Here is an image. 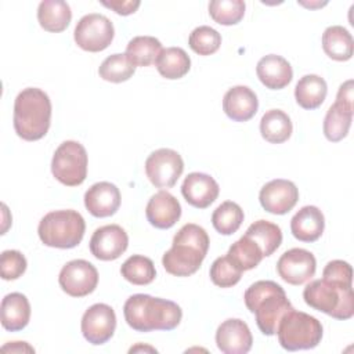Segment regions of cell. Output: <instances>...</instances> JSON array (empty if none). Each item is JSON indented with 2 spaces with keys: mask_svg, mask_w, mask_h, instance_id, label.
I'll use <instances>...</instances> for the list:
<instances>
[{
  "mask_svg": "<svg viewBox=\"0 0 354 354\" xmlns=\"http://www.w3.org/2000/svg\"><path fill=\"white\" fill-rule=\"evenodd\" d=\"M292 120L281 109L267 111L260 120L261 137L271 144H282L292 136Z\"/></svg>",
  "mask_w": 354,
  "mask_h": 354,
  "instance_id": "83f0119b",
  "label": "cell"
},
{
  "mask_svg": "<svg viewBox=\"0 0 354 354\" xmlns=\"http://www.w3.org/2000/svg\"><path fill=\"white\" fill-rule=\"evenodd\" d=\"M307 306L335 319H350L354 315L353 286H342L328 279H314L303 290Z\"/></svg>",
  "mask_w": 354,
  "mask_h": 354,
  "instance_id": "5b68a950",
  "label": "cell"
},
{
  "mask_svg": "<svg viewBox=\"0 0 354 354\" xmlns=\"http://www.w3.org/2000/svg\"><path fill=\"white\" fill-rule=\"evenodd\" d=\"M84 206L94 217H109L120 206V191L109 181L95 183L84 194Z\"/></svg>",
  "mask_w": 354,
  "mask_h": 354,
  "instance_id": "ac0fdd59",
  "label": "cell"
},
{
  "mask_svg": "<svg viewBox=\"0 0 354 354\" xmlns=\"http://www.w3.org/2000/svg\"><path fill=\"white\" fill-rule=\"evenodd\" d=\"M220 187L217 181L206 174L194 171L189 173L181 185V194L184 199L196 209L209 207L218 196Z\"/></svg>",
  "mask_w": 354,
  "mask_h": 354,
  "instance_id": "e0dca14e",
  "label": "cell"
},
{
  "mask_svg": "<svg viewBox=\"0 0 354 354\" xmlns=\"http://www.w3.org/2000/svg\"><path fill=\"white\" fill-rule=\"evenodd\" d=\"M188 44L191 50L199 55H212L221 46V35L216 29L202 25L191 32Z\"/></svg>",
  "mask_w": 354,
  "mask_h": 354,
  "instance_id": "8d00e7d4",
  "label": "cell"
},
{
  "mask_svg": "<svg viewBox=\"0 0 354 354\" xmlns=\"http://www.w3.org/2000/svg\"><path fill=\"white\" fill-rule=\"evenodd\" d=\"M101 4L105 6L106 8L113 10L119 15H130L137 11L141 3L138 0H126V1L124 0H111V1L102 0Z\"/></svg>",
  "mask_w": 354,
  "mask_h": 354,
  "instance_id": "60d3db41",
  "label": "cell"
},
{
  "mask_svg": "<svg viewBox=\"0 0 354 354\" xmlns=\"http://www.w3.org/2000/svg\"><path fill=\"white\" fill-rule=\"evenodd\" d=\"M26 259L19 250H4L0 256V275L4 281H12L22 277L26 271Z\"/></svg>",
  "mask_w": 354,
  "mask_h": 354,
  "instance_id": "f35d334b",
  "label": "cell"
},
{
  "mask_svg": "<svg viewBox=\"0 0 354 354\" xmlns=\"http://www.w3.org/2000/svg\"><path fill=\"white\" fill-rule=\"evenodd\" d=\"M227 256L242 271L257 267L264 257L260 246L246 235H243L230 246Z\"/></svg>",
  "mask_w": 354,
  "mask_h": 354,
  "instance_id": "1f68e13d",
  "label": "cell"
},
{
  "mask_svg": "<svg viewBox=\"0 0 354 354\" xmlns=\"http://www.w3.org/2000/svg\"><path fill=\"white\" fill-rule=\"evenodd\" d=\"M115 36L113 24L102 14L91 12L79 19L75 26V43L84 51L98 53L109 47Z\"/></svg>",
  "mask_w": 354,
  "mask_h": 354,
  "instance_id": "9c48e42d",
  "label": "cell"
},
{
  "mask_svg": "<svg viewBox=\"0 0 354 354\" xmlns=\"http://www.w3.org/2000/svg\"><path fill=\"white\" fill-rule=\"evenodd\" d=\"M145 216L151 225L159 230L171 228L181 217V205L170 192L160 189L147 203Z\"/></svg>",
  "mask_w": 354,
  "mask_h": 354,
  "instance_id": "d6986e66",
  "label": "cell"
},
{
  "mask_svg": "<svg viewBox=\"0 0 354 354\" xmlns=\"http://www.w3.org/2000/svg\"><path fill=\"white\" fill-rule=\"evenodd\" d=\"M58 283L66 295L84 297L95 290L98 285V271L87 260H71L61 268Z\"/></svg>",
  "mask_w": 354,
  "mask_h": 354,
  "instance_id": "8fae6325",
  "label": "cell"
},
{
  "mask_svg": "<svg viewBox=\"0 0 354 354\" xmlns=\"http://www.w3.org/2000/svg\"><path fill=\"white\" fill-rule=\"evenodd\" d=\"M136 72V66L126 54H112L106 57L98 68L101 79L111 83H122L129 80Z\"/></svg>",
  "mask_w": 354,
  "mask_h": 354,
  "instance_id": "e575fe53",
  "label": "cell"
},
{
  "mask_svg": "<svg viewBox=\"0 0 354 354\" xmlns=\"http://www.w3.org/2000/svg\"><path fill=\"white\" fill-rule=\"evenodd\" d=\"M184 171L181 155L170 148L153 151L145 160V174L156 188H171Z\"/></svg>",
  "mask_w": 354,
  "mask_h": 354,
  "instance_id": "30bf717a",
  "label": "cell"
},
{
  "mask_svg": "<svg viewBox=\"0 0 354 354\" xmlns=\"http://www.w3.org/2000/svg\"><path fill=\"white\" fill-rule=\"evenodd\" d=\"M245 218L242 207L232 202L225 201L216 207L212 214V224L214 230L221 235H232L238 231Z\"/></svg>",
  "mask_w": 354,
  "mask_h": 354,
  "instance_id": "d6a6232c",
  "label": "cell"
},
{
  "mask_svg": "<svg viewBox=\"0 0 354 354\" xmlns=\"http://www.w3.org/2000/svg\"><path fill=\"white\" fill-rule=\"evenodd\" d=\"M123 315L127 325L137 332L173 330L181 322L183 311L171 300L137 293L126 300Z\"/></svg>",
  "mask_w": 354,
  "mask_h": 354,
  "instance_id": "6da1fadb",
  "label": "cell"
},
{
  "mask_svg": "<svg viewBox=\"0 0 354 354\" xmlns=\"http://www.w3.org/2000/svg\"><path fill=\"white\" fill-rule=\"evenodd\" d=\"M242 270L238 268L230 259L228 256H221L217 257L212 266H210V279L212 282L218 286V288H231L236 285L241 281L242 277Z\"/></svg>",
  "mask_w": 354,
  "mask_h": 354,
  "instance_id": "74e56055",
  "label": "cell"
},
{
  "mask_svg": "<svg viewBox=\"0 0 354 354\" xmlns=\"http://www.w3.org/2000/svg\"><path fill=\"white\" fill-rule=\"evenodd\" d=\"M353 100H354V95H353V80L348 79L343 84H340L339 90H337V94H336V102L344 104L347 106H353Z\"/></svg>",
  "mask_w": 354,
  "mask_h": 354,
  "instance_id": "b9f144b4",
  "label": "cell"
},
{
  "mask_svg": "<svg viewBox=\"0 0 354 354\" xmlns=\"http://www.w3.org/2000/svg\"><path fill=\"white\" fill-rule=\"evenodd\" d=\"M91 254L102 261L119 259L129 246L127 232L118 224H108L97 228L90 238Z\"/></svg>",
  "mask_w": 354,
  "mask_h": 354,
  "instance_id": "5bb4252c",
  "label": "cell"
},
{
  "mask_svg": "<svg viewBox=\"0 0 354 354\" xmlns=\"http://www.w3.org/2000/svg\"><path fill=\"white\" fill-rule=\"evenodd\" d=\"M322 278L348 288L353 286V268L347 261L332 260L325 266L322 271Z\"/></svg>",
  "mask_w": 354,
  "mask_h": 354,
  "instance_id": "ab89813d",
  "label": "cell"
},
{
  "mask_svg": "<svg viewBox=\"0 0 354 354\" xmlns=\"http://www.w3.org/2000/svg\"><path fill=\"white\" fill-rule=\"evenodd\" d=\"M216 344L224 354H246L253 344L252 332L245 321L228 318L216 330Z\"/></svg>",
  "mask_w": 354,
  "mask_h": 354,
  "instance_id": "2e32d148",
  "label": "cell"
},
{
  "mask_svg": "<svg viewBox=\"0 0 354 354\" xmlns=\"http://www.w3.org/2000/svg\"><path fill=\"white\" fill-rule=\"evenodd\" d=\"M14 130L25 141L43 138L51 124V101L37 87L24 88L14 102Z\"/></svg>",
  "mask_w": 354,
  "mask_h": 354,
  "instance_id": "277c9868",
  "label": "cell"
},
{
  "mask_svg": "<svg viewBox=\"0 0 354 354\" xmlns=\"http://www.w3.org/2000/svg\"><path fill=\"white\" fill-rule=\"evenodd\" d=\"M162 43L153 36H136L126 47V55L134 66H149L155 64L162 51Z\"/></svg>",
  "mask_w": 354,
  "mask_h": 354,
  "instance_id": "f546056e",
  "label": "cell"
},
{
  "mask_svg": "<svg viewBox=\"0 0 354 354\" xmlns=\"http://www.w3.org/2000/svg\"><path fill=\"white\" fill-rule=\"evenodd\" d=\"M1 351H11V353H35V348L30 347L26 342H12L1 347Z\"/></svg>",
  "mask_w": 354,
  "mask_h": 354,
  "instance_id": "7bdbcfd3",
  "label": "cell"
},
{
  "mask_svg": "<svg viewBox=\"0 0 354 354\" xmlns=\"http://www.w3.org/2000/svg\"><path fill=\"white\" fill-rule=\"evenodd\" d=\"M72 11L66 1L44 0L37 7V21L40 26L51 33H59L68 28Z\"/></svg>",
  "mask_w": 354,
  "mask_h": 354,
  "instance_id": "cb8c5ba5",
  "label": "cell"
},
{
  "mask_svg": "<svg viewBox=\"0 0 354 354\" xmlns=\"http://www.w3.org/2000/svg\"><path fill=\"white\" fill-rule=\"evenodd\" d=\"M259 80L270 90H281L286 87L293 77L290 64L281 55L268 54L259 59L256 66Z\"/></svg>",
  "mask_w": 354,
  "mask_h": 354,
  "instance_id": "44dd1931",
  "label": "cell"
},
{
  "mask_svg": "<svg viewBox=\"0 0 354 354\" xmlns=\"http://www.w3.org/2000/svg\"><path fill=\"white\" fill-rule=\"evenodd\" d=\"M1 326L10 332L22 330L30 319V304L25 295L19 292L8 293L0 306Z\"/></svg>",
  "mask_w": 354,
  "mask_h": 354,
  "instance_id": "603a6c76",
  "label": "cell"
},
{
  "mask_svg": "<svg viewBox=\"0 0 354 354\" xmlns=\"http://www.w3.org/2000/svg\"><path fill=\"white\" fill-rule=\"evenodd\" d=\"M259 108L256 93L248 86L231 87L223 98V111L234 122H248Z\"/></svg>",
  "mask_w": 354,
  "mask_h": 354,
  "instance_id": "ffe728a7",
  "label": "cell"
},
{
  "mask_svg": "<svg viewBox=\"0 0 354 354\" xmlns=\"http://www.w3.org/2000/svg\"><path fill=\"white\" fill-rule=\"evenodd\" d=\"M209 235L198 224H184L173 238L171 248L163 254V268L176 277L195 274L209 250Z\"/></svg>",
  "mask_w": 354,
  "mask_h": 354,
  "instance_id": "7a4b0ae2",
  "label": "cell"
},
{
  "mask_svg": "<svg viewBox=\"0 0 354 354\" xmlns=\"http://www.w3.org/2000/svg\"><path fill=\"white\" fill-rule=\"evenodd\" d=\"M138 350H148V351H156L155 348H152V347H142V346H136V347H131L130 348V353H133V351H138Z\"/></svg>",
  "mask_w": 354,
  "mask_h": 354,
  "instance_id": "ee69618b",
  "label": "cell"
},
{
  "mask_svg": "<svg viewBox=\"0 0 354 354\" xmlns=\"http://www.w3.org/2000/svg\"><path fill=\"white\" fill-rule=\"evenodd\" d=\"M87 163L86 148L77 141L68 140L55 149L51 160V173L61 184L76 187L86 180Z\"/></svg>",
  "mask_w": 354,
  "mask_h": 354,
  "instance_id": "ba28073f",
  "label": "cell"
},
{
  "mask_svg": "<svg viewBox=\"0 0 354 354\" xmlns=\"http://www.w3.org/2000/svg\"><path fill=\"white\" fill-rule=\"evenodd\" d=\"M277 335L281 347L288 351L310 350L321 343L324 328L315 317L292 308L282 317Z\"/></svg>",
  "mask_w": 354,
  "mask_h": 354,
  "instance_id": "52a82bcc",
  "label": "cell"
},
{
  "mask_svg": "<svg viewBox=\"0 0 354 354\" xmlns=\"http://www.w3.org/2000/svg\"><path fill=\"white\" fill-rule=\"evenodd\" d=\"M84 231L86 223L83 216L72 209L47 213L37 227L40 241L46 246L58 249L77 246L84 236Z\"/></svg>",
  "mask_w": 354,
  "mask_h": 354,
  "instance_id": "8992f818",
  "label": "cell"
},
{
  "mask_svg": "<svg viewBox=\"0 0 354 354\" xmlns=\"http://www.w3.org/2000/svg\"><path fill=\"white\" fill-rule=\"evenodd\" d=\"M317 270L314 254L301 248H293L281 254L277 261L278 275L289 285H303L310 281Z\"/></svg>",
  "mask_w": 354,
  "mask_h": 354,
  "instance_id": "4fadbf2b",
  "label": "cell"
},
{
  "mask_svg": "<svg viewBox=\"0 0 354 354\" xmlns=\"http://www.w3.org/2000/svg\"><path fill=\"white\" fill-rule=\"evenodd\" d=\"M243 300L248 310L254 314L260 332L266 336L275 335L282 317L293 308L283 288L274 281L252 283L246 289Z\"/></svg>",
  "mask_w": 354,
  "mask_h": 354,
  "instance_id": "3957f363",
  "label": "cell"
},
{
  "mask_svg": "<svg viewBox=\"0 0 354 354\" xmlns=\"http://www.w3.org/2000/svg\"><path fill=\"white\" fill-rule=\"evenodd\" d=\"M246 4L242 0H213L209 3L212 19L220 25H236L245 15Z\"/></svg>",
  "mask_w": 354,
  "mask_h": 354,
  "instance_id": "d590c367",
  "label": "cell"
},
{
  "mask_svg": "<svg viewBox=\"0 0 354 354\" xmlns=\"http://www.w3.org/2000/svg\"><path fill=\"white\" fill-rule=\"evenodd\" d=\"M261 207L272 214H286L299 201V189L290 180L275 178L268 181L259 194Z\"/></svg>",
  "mask_w": 354,
  "mask_h": 354,
  "instance_id": "9a60e30c",
  "label": "cell"
},
{
  "mask_svg": "<svg viewBox=\"0 0 354 354\" xmlns=\"http://www.w3.org/2000/svg\"><path fill=\"white\" fill-rule=\"evenodd\" d=\"M120 274L133 285H148L155 279L156 270L149 257L133 254L122 264Z\"/></svg>",
  "mask_w": 354,
  "mask_h": 354,
  "instance_id": "836d02e7",
  "label": "cell"
},
{
  "mask_svg": "<svg viewBox=\"0 0 354 354\" xmlns=\"http://www.w3.org/2000/svg\"><path fill=\"white\" fill-rule=\"evenodd\" d=\"M246 236L252 238L261 249L263 256H271L282 243V231L281 228L267 220H257L250 224L245 232Z\"/></svg>",
  "mask_w": 354,
  "mask_h": 354,
  "instance_id": "4dcf8cb0",
  "label": "cell"
},
{
  "mask_svg": "<svg viewBox=\"0 0 354 354\" xmlns=\"http://www.w3.org/2000/svg\"><path fill=\"white\" fill-rule=\"evenodd\" d=\"M155 66L165 79L176 80L188 73L191 68V58L181 47H167L158 55Z\"/></svg>",
  "mask_w": 354,
  "mask_h": 354,
  "instance_id": "4316f807",
  "label": "cell"
},
{
  "mask_svg": "<svg viewBox=\"0 0 354 354\" xmlns=\"http://www.w3.org/2000/svg\"><path fill=\"white\" fill-rule=\"evenodd\" d=\"M353 120V106L336 102L329 106L324 119V134L330 142L342 141L350 130Z\"/></svg>",
  "mask_w": 354,
  "mask_h": 354,
  "instance_id": "f1b7e54d",
  "label": "cell"
},
{
  "mask_svg": "<svg viewBox=\"0 0 354 354\" xmlns=\"http://www.w3.org/2000/svg\"><path fill=\"white\" fill-rule=\"evenodd\" d=\"M328 86L324 77L318 75H304L295 87L296 102L303 109H315L322 105L326 98Z\"/></svg>",
  "mask_w": 354,
  "mask_h": 354,
  "instance_id": "484cf974",
  "label": "cell"
},
{
  "mask_svg": "<svg viewBox=\"0 0 354 354\" xmlns=\"http://www.w3.org/2000/svg\"><path fill=\"white\" fill-rule=\"evenodd\" d=\"M325 228V217L317 206H303L290 220L292 235L301 242H315Z\"/></svg>",
  "mask_w": 354,
  "mask_h": 354,
  "instance_id": "7402d4cb",
  "label": "cell"
},
{
  "mask_svg": "<svg viewBox=\"0 0 354 354\" xmlns=\"http://www.w3.org/2000/svg\"><path fill=\"white\" fill-rule=\"evenodd\" d=\"M322 48L325 54L335 61H348L354 51L353 36L340 25L328 26L322 33Z\"/></svg>",
  "mask_w": 354,
  "mask_h": 354,
  "instance_id": "d4e9b609",
  "label": "cell"
},
{
  "mask_svg": "<svg viewBox=\"0 0 354 354\" xmlns=\"http://www.w3.org/2000/svg\"><path fill=\"white\" fill-rule=\"evenodd\" d=\"M80 329L88 343L94 346L106 343L116 329V314L113 308L105 303L90 306L82 317Z\"/></svg>",
  "mask_w": 354,
  "mask_h": 354,
  "instance_id": "7c38bea8",
  "label": "cell"
}]
</instances>
